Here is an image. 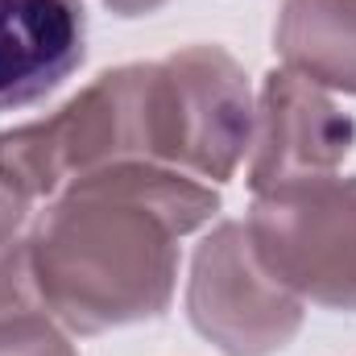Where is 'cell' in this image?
I'll return each instance as SVG.
<instances>
[{
  "label": "cell",
  "instance_id": "obj_1",
  "mask_svg": "<svg viewBox=\"0 0 356 356\" xmlns=\"http://www.w3.org/2000/svg\"><path fill=\"white\" fill-rule=\"evenodd\" d=\"M220 211L199 178L158 162H116L75 178L29 224L46 311L79 336L158 319L178 282V241Z\"/></svg>",
  "mask_w": 356,
  "mask_h": 356
},
{
  "label": "cell",
  "instance_id": "obj_2",
  "mask_svg": "<svg viewBox=\"0 0 356 356\" xmlns=\"http://www.w3.org/2000/svg\"><path fill=\"white\" fill-rule=\"evenodd\" d=\"M116 162H154L149 63L104 71L54 116L0 133V182L25 203Z\"/></svg>",
  "mask_w": 356,
  "mask_h": 356
},
{
  "label": "cell",
  "instance_id": "obj_3",
  "mask_svg": "<svg viewBox=\"0 0 356 356\" xmlns=\"http://www.w3.org/2000/svg\"><path fill=\"white\" fill-rule=\"evenodd\" d=\"M253 91L245 67L220 46H186L149 63L154 162L191 178L228 182L253 141Z\"/></svg>",
  "mask_w": 356,
  "mask_h": 356
},
{
  "label": "cell",
  "instance_id": "obj_4",
  "mask_svg": "<svg viewBox=\"0 0 356 356\" xmlns=\"http://www.w3.org/2000/svg\"><path fill=\"white\" fill-rule=\"evenodd\" d=\"M261 266L298 298L356 315V175L257 191L245 220Z\"/></svg>",
  "mask_w": 356,
  "mask_h": 356
},
{
  "label": "cell",
  "instance_id": "obj_5",
  "mask_svg": "<svg viewBox=\"0 0 356 356\" xmlns=\"http://www.w3.org/2000/svg\"><path fill=\"white\" fill-rule=\"evenodd\" d=\"M186 315L203 340L228 356L282 353L302 327V298L257 257L249 228L224 220L191 261Z\"/></svg>",
  "mask_w": 356,
  "mask_h": 356
},
{
  "label": "cell",
  "instance_id": "obj_6",
  "mask_svg": "<svg viewBox=\"0 0 356 356\" xmlns=\"http://www.w3.org/2000/svg\"><path fill=\"white\" fill-rule=\"evenodd\" d=\"M353 141L356 120L344 116L319 83L302 79L290 67L269 71L253 112L249 186L257 195L294 178L332 175L348 158Z\"/></svg>",
  "mask_w": 356,
  "mask_h": 356
},
{
  "label": "cell",
  "instance_id": "obj_7",
  "mask_svg": "<svg viewBox=\"0 0 356 356\" xmlns=\"http://www.w3.org/2000/svg\"><path fill=\"white\" fill-rule=\"evenodd\" d=\"M88 54L83 0H0V112L63 88Z\"/></svg>",
  "mask_w": 356,
  "mask_h": 356
},
{
  "label": "cell",
  "instance_id": "obj_8",
  "mask_svg": "<svg viewBox=\"0 0 356 356\" xmlns=\"http://www.w3.org/2000/svg\"><path fill=\"white\" fill-rule=\"evenodd\" d=\"M273 42L302 79L356 95V0H286Z\"/></svg>",
  "mask_w": 356,
  "mask_h": 356
},
{
  "label": "cell",
  "instance_id": "obj_9",
  "mask_svg": "<svg viewBox=\"0 0 356 356\" xmlns=\"http://www.w3.org/2000/svg\"><path fill=\"white\" fill-rule=\"evenodd\" d=\"M0 356H75L46 307L17 311L0 319Z\"/></svg>",
  "mask_w": 356,
  "mask_h": 356
},
{
  "label": "cell",
  "instance_id": "obj_10",
  "mask_svg": "<svg viewBox=\"0 0 356 356\" xmlns=\"http://www.w3.org/2000/svg\"><path fill=\"white\" fill-rule=\"evenodd\" d=\"M46 307L38 294V277H33V257H29V232L0 241V319L17 315V311H33Z\"/></svg>",
  "mask_w": 356,
  "mask_h": 356
},
{
  "label": "cell",
  "instance_id": "obj_11",
  "mask_svg": "<svg viewBox=\"0 0 356 356\" xmlns=\"http://www.w3.org/2000/svg\"><path fill=\"white\" fill-rule=\"evenodd\" d=\"M25 220H29V203H25L21 195H13V191L0 182V241H8V236H21Z\"/></svg>",
  "mask_w": 356,
  "mask_h": 356
},
{
  "label": "cell",
  "instance_id": "obj_12",
  "mask_svg": "<svg viewBox=\"0 0 356 356\" xmlns=\"http://www.w3.org/2000/svg\"><path fill=\"white\" fill-rule=\"evenodd\" d=\"M112 13H120V17H145V13H154V8H162L166 0H104Z\"/></svg>",
  "mask_w": 356,
  "mask_h": 356
}]
</instances>
